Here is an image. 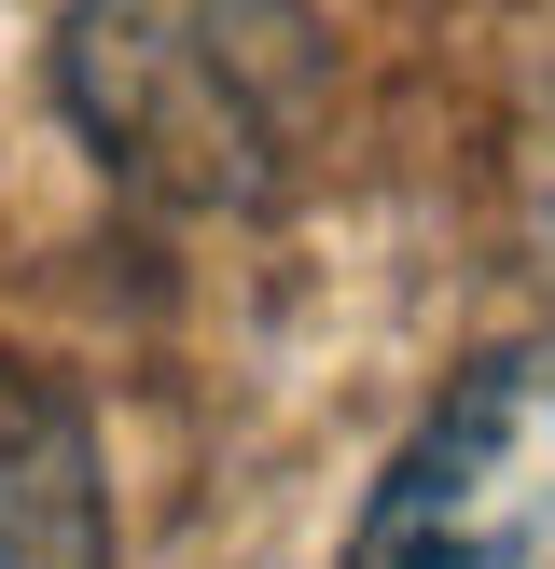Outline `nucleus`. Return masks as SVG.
Returning <instances> with one entry per match:
<instances>
[{
    "label": "nucleus",
    "instance_id": "obj_1",
    "mask_svg": "<svg viewBox=\"0 0 555 569\" xmlns=\"http://www.w3.org/2000/svg\"><path fill=\"white\" fill-rule=\"evenodd\" d=\"M70 139L181 222L278 209L333 126V28L305 0H70L56 14Z\"/></svg>",
    "mask_w": 555,
    "mask_h": 569
},
{
    "label": "nucleus",
    "instance_id": "obj_2",
    "mask_svg": "<svg viewBox=\"0 0 555 569\" xmlns=\"http://www.w3.org/2000/svg\"><path fill=\"white\" fill-rule=\"evenodd\" d=\"M347 569H555V333L431 389L347 528Z\"/></svg>",
    "mask_w": 555,
    "mask_h": 569
},
{
    "label": "nucleus",
    "instance_id": "obj_3",
    "mask_svg": "<svg viewBox=\"0 0 555 569\" xmlns=\"http://www.w3.org/2000/svg\"><path fill=\"white\" fill-rule=\"evenodd\" d=\"M0 569H111V472L56 376L0 361Z\"/></svg>",
    "mask_w": 555,
    "mask_h": 569
},
{
    "label": "nucleus",
    "instance_id": "obj_4",
    "mask_svg": "<svg viewBox=\"0 0 555 569\" xmlns=\"http://www.w3.org/2000/svg\"><path fill=\"white\" fill-rule=\"evenodd\" d=\"M527 250H542V278H555V98H542V126H527Z\"/></svg>",
    "mask_w": 555,
    "mask_h": 569
}]
</instances>
